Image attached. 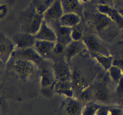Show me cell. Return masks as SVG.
Wrapping results in <instances>:
<instances>
[{
    "instance_id": "1",
    "label": "cell",
    "mask_w": 123,
    "mask_h": 115,
    "mask_svg": "<svg viewBox=\"0 0 123 115\" xmlns=\"http://www.w3.org/2000/svg\"><path fill=\"white\" fill-rule=\"evenodd\" d=\"M42 21L43 15L37 13L33 3L23 12L22 22L27 33L35 35L40 28Z\"/></svg>"
},
{
    "instance_id": "2",
    "label": "cell",
    "mask_w": 123,
    "mask_h": 115,
    "mask_svg": "<svg viewBox=\"0 0 123 115\" xmlns=\"http://www.w3.org/2000/svg\"><path fill=\"white\" fill-rule=\"evenodd\" d=\"M52 67L54 75L58 80H69L71 78V70L69 63L65 61L63 56H58L53 61Z\"/></svg>"
},
{
    "instance_id": "3",
    "label": "cell",
    "mask_w": 123,
    "mask_h": 115,
    "mask_svg": "<svg viewBox=\"0 0 123 115\" xmlns=\"http://www.w3.org/2000/svg\"><path fill=\"white\" fill-rule=\"evenodd\" d=\"M87 24L97 32L103 33L105 29L111 24V20L103 13H101L98 10V12H94L90 15H87Z\"/></svg>"
},
{
    "instance_id": "4",
    "label": "cell",
    "mask_w": 123,
    "mask_h": 115,
    "mask_svg": "<svg viewBox=\"0 0 123 115\" xmlns=\"http://www.w3.org/2000/svg\"><path fill=\"white\" fill-rule=\"evenodd\" d=\"M82 40L85 48L89 52H96L104 55L110 56L108 50L98 36L92 34L86 35L83 36Z\"/></svg>"
},
{
    "instance_id": "5",
    "label": "cell",
    "mask_w": 123,
    "mask_h": 115,
    "mask_svg": "<svg viewBox=\"0 0 123 115\" xmlns=\"http://www.w3.org/2000/svg\"><path fill=\"white\" fill-rule=\"evenodd\" d=\"M55 43L56 42L37 40L33 49L44 59H53V61L58 57L54 52Z\"/></svg>"
},
{
    "instance_id": "6",
    "label": "cell",
    "mask_w": 123,
    "mask_h": 115,
    "mask_svg": "<svg viewBox=\"0 0 123 115\" xmlns=\"http://www.w3.org/2000/svg\"><path fill=\"white\" fill-rule=\"evenodd\" d=\"M63 13L64 12L60 0H55L43 14V20L49 24L58 21Z\"/></svg>"
},
{
    "instance_id": "7",
    "label": "cell",
    "mask_w": 123,
    "mask_h": 115,
    "mask_svg": "<svg viewBox=\"0 0 123 115\" xmlns=\"http://www.w3.org/2000/svg\"><path fill=\"white\" fill-rule=\"evenodd\" d=\"M12 66L15 70L23 77L30 76L33 74L37 67L35 63L26 58L15 59L12 63Z\"/></svg>"
},
{
    "instance_id": "8",
    "label": "cell",
    "mask_w": 123,
    "mask_h": 115,
    "mask_svg": "<svg viewBox=\"0 0 123 115\" xmlns=\"http://www.w3.org/2000/svg\"><path fill=\"white\" fill-rule=\"evenodd\" d=\"M49 24H54V28H53L56 35V42L67 46L71 43L73 40L71 38V31L72 28L62 26L58 23V21L53 22Z\"/></svg>"
},
{
    "instance_id": "9",
    "label": "cell",
    "mask_w": 123,
    "mask_h": 115,
    "mask_svg": "<svg viewBox=\"0 0 123 115\" xmlns=\"http://www.w3.org/2000/svg\"><path fill=\"white\" fill-rule=\"evenodd\" d=\"M35 37L37 40L56 42L57 38L55 31L49 24L43 20L42 24L38 31L35 34Z\"/></svg>"
},
{
    "instance_id": "10",
    "label": "cell",
    "mask_w": 123,
    "mask_h": 115,
    "mask_svg": "<svg viewBox=\"0 0 123 115\" xmlns=\"http://www.w3.org/2000/svg\"><path fill=\"white\" fill-rule=\"evenodd\" d=\"M85 47L83 40L72 41L65 48L63 57L68 63H70L73 58L80 54Z\"/></svg>"
},
{
    "instance_id": "11",
    "label": "cell",
    "mask_w": 123,
    "mask_h": 115,
    "mask_svg": "<svg viewBox=\"0 0 123 115\" xmlns=\"http://www.w3.org/2000/svg\"><path fill=\"white\" fill-rule=\"evenodd\" d=\"M97 10L101 13L106 15L109 19L119 25L123 26V18L118 12L109 5H99L96 6Z\"/></svg>"
},
{
    "instance_id": "12",
    "label": "cell",
    "mask_w": 123,
    "mask_h": 115,
    "mask_svg": "<svg viewBox=\"0 0 123 115\" xmlns=\"http://www.w3.org/2000/svg\"><path fill=\"white\" fill-rule=\"evenodd\" d=\"M64 13H75L82 17L84 11L79 0H60Z\"/></svg>"
},
{
    "instance_id": "13",
    "label": "cell",
    "mask_w": 123,
    "mask_h": 115,
    "mask_svg": "<svg viewBox=\"0 0 123 115\" xmlns=\"http://www.w3.org/2000/svg\"><path fill=\"white\" fill-rule=\"evenodd\" d=\"M81 21V17L75 13H63L58 20L60 26L67 28H74L80 24Z\"/></svg>"
},
{
    "instance_id": "14",
    "label": "cell",
    "mask_w": 123,
    "mask_h": 115,
    "mask_svg": "<svg viewBox=\"0 0 123 115\" xmlns=\"http://www.w3.org/2000/svg\"><path fill=\"white\" fill-rule=\"evenodd\" d=\"M41 77V83L43 86H49L55 79L52 65L47 63L43 67L38 69Z\"/></svg>"
},
{
    "instance_id": "15",
    "label": "cell",
    "mask_w": 123,
    "mask_h": 115,
    "mask_svg": "<svg viewBox=\"0 0 123 115\" xmlns=\"http://www.w3.org/2000/svg\"><path fill=\"white\" fill-rule=\"evenodd\" d=\"M90 56L103 68L105 70H108L111 67L113 58L110 56H106L102 54L96 52H89Z\"/></svg>"
},
{
    "instance_id": "16",
    "label": "cell",
    "mask_w": 123,
    "mask_h": 115,
    "mask_svg": "<svg viewBox=\"0 0 123 115\" xmlns=\"http://www.w3.org/2000/svg\"><path fill=\"white\" fill-rule=\"evenodd\" d=\"M17 40L21 47L28 49L33 47L37 39L35 37V35L26 33L17 36Z\"/></svg>"
},
{
    "instance_id": "17",
    "label": "cell",
    "mask_w": 123,
    "mask_h": 115,
    "mask_svg": "<svg viewBox=\"0 0 123 115\" xmlns=\"http://www.w3.org/2000/svg\"><path fill=\"white\" fill-rule=\"evenodd\" d=\"M54 1L55 0H33V5H34L37 13L43 15L44 12Z\"/></svg>"
},
{
    "instance_id": "18",
    "label": "cell",
    "mask_w": 123,
    "mask_h": 115,
    "mask_svg": "<svg viewBox=\"0 0 123 115\" xmlns=\"http://www.w3.org/2000/svg\"><path fill=\"white\" fill-rule=\"evenodd\" d=\"M80 104L76 101L69 102L66 106V113L68 115H78L80 111Z\"/></svg>"
},
{
    "instance_id": "19",
    "label": "cell",
    "mask_w": 123,
    "mask_h": 115,
    "mask_svg": "<svg viewBox=\"0 0 123 115\" xmlns=\"http://www.w3.org/2000/svg\"><path fill=\"white\" fill-rule=\"evenodd\" d=\"M55 87L59 92H65L68 94H70L71 93V86L69 80H58L56 84Z\"/></svg>"
},
{
    "instance_id": "20",
    "label": "cell",
    "mask_w": 123,
    "mask_h": 115,
    "mask_svg": "<svg viewBox=\"0 0 123 115\" xmlns=\"http://www.w3.org/2000/svg\"><path fill=\"white\" fill-rule=\"evenodd\" d=\"M83 31L78 26L72 28L71 31V38L73 41H80L83 38Z\"/></svg>"
},
{
    "instance_id": "21",
    "label": "cell",
    "mask_w": 123,
    "mask_h": 115,
    "mask_svg": "<svg viewBox=\"0 0 123 115\" xmlns=\"http://www.w3.org/2000/svg\"><path fill=\"white\" fill-rule=\"evenodd\" d=\"M66 46H65L63 44H60L59 42H56L55 48H54V52L56 56H63V54L65 51V48Z\"/></svg>"
},
{
    "instance_id": "22",
    "label": "cell",
    "mask_w": 123,
    "mask_h": 115,
    "mask_svg": "<svg viewBox=\"0 0 123 115\" xmlns=\"http://www.w3.org/2000/svg\"><path fill=\"white\" fill-rule=\"evenodd\" d=\"M92 2V3L96 4V5H109L111 4L112 0H89Z\"/></svg>"
},
{
    "instance_id": "23",
    "label": "cell",
    "mask_w": 123,
    "mask_h": 115,
    "mask_svg": "<svg viewBox=\"0 0 123 115\" xmlns=\"http://www.w3.org/2000/svg\"><path fill=\"white\" fill-rule=\"evenodd\" d=\"M81 3H87L88 1H89V0H79Z\"/></svg>"
}]
</instances>
